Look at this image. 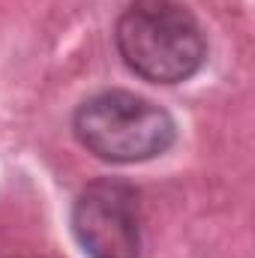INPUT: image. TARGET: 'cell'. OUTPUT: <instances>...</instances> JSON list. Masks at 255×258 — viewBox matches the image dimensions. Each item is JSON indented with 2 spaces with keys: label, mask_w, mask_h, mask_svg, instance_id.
<instances>
[{
  "label": "cell",
  "mask_w": 255,
  "mask_h": 258,
  "mask_svg": "<svg viewBox=\"0 0 255 258\" xmlns=\"http://www.w3.org/2000/svg\"><path fill=\"white\" fill-rule=\"evenodd\" d=\"M123 63L150 84H180L207 57L201 24L177 0H132L114 24Z\"/></svg>",
  "instance_id": "obj_1"
},
{
  "label": "cell",
  "mask_w": 255,
  "mask_h": 258,
  "mask_svg": "<svg viewBox=\"0 0 255 258\" xmlns=\"http://www.w3.org/2000/svg\"><path fill=\"white\" fill-rule=\"evenodd\" d=\"M72 132L87 153L114 165L156 159L177 138L171 114L132 90H102L87 96L75 108Z\"/></svg>",
  "instance_id": "obj_2"
},
{
  "label": "cell",
  "mask_w": 255,
  "mask_h": 258,
  "mask_svg": "<svg viewBox=\"0 0 255 258\" xmlns=\"http://www.w3.org/2000/svg\"><path fill=\"white\" fill-rule=\"evenodd\" d=\"M72 234L90 258L141 255V204L138 189L120 177L87 183L72 204Z\"/></svg>",
  "instance_id": "obj_3"
}]
</instances>
